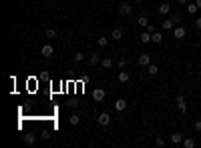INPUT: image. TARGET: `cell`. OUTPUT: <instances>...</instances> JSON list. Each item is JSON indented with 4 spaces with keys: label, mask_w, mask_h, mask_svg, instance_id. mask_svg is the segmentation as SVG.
<instances>
[{
    "label": "cell",
    "mask_w": 201,
    "mask_h": 148,
    "mask_svg": "<svg viewBox=\"0 0 201 148\" xmlns=\"http://www.w3.org/2000/svg\"><path fill=\"white\" fill-rule=\"evenodd\" d=\"M173 24H175V22H173V20H171V18H165L163 22H161V26H163L165 30H171V28H173Z\"/></svg>",
    "instance_id": "cell-19"
},
{
    "label": "cell",
    "mask_w": 201,
    "mask_h": 148,
    "mask_svg": "<svg viewBox=\"0 0 201 148\" xmlns=\"http://www.w3.org/2000/svg\"><path fill=\"white\" fill-rule=\"evenodd\" d=\"M171 20H173L175 24H179V22H181V16H179V14H173V18H171Z\"/></svg>",
    "instance_id": "cell-29"
},
{
    "label": "cell",
    "mask_w": 201,
    "mask_h": 148,
    "mask_svg": "<svg viewBox=\"0 0 201 148\" xmlns=\"http://www.w3.org/2000/svg\"><path fill=\"white\" fill-rule=\"evenodd\" d=\"M117 66H119L121 70H125V68H127V58H121V60L117 62Z\"/></svg>",
    "instance_id": "cell-25"
},
{
    "label": "cell",
    "mask_w": 201,
    "mask_h": 148,
    "mask_svg": "<svg viewBox=\"0 0 201 148\" xmlns=\"http://www.w3.org/2000/svg\"><path fill=\"white\" fill-rule=\"evenodd\" d=\"M46 38H57V30H54V28H48V30H46Z\"/></svg>",
    "instance_id": "cell-26"
},
{
    "label": "cell",
    "mask_w": 201,
    "mask_h": 148,
    "mask_svg": "<svg viewBox=\"0 0 201 148\" xmlns=\"http://www.w3.org/2000/svg\"><path fill=\"white\" fill-rule=\"evenodd\" d=\"M40 52H42V54H44V56H46V58H48V56H53V52H54V48H53V46H50V44H44V46H42V48H40Z\"/></svg>",
    "instance_id": "cell-11"
},
{
    "label": "cell",
    "mask_w": 201,
    "mask_h": 148,
    "mask_svg": "<svg viewBox=\"0 0 201 148\" xmlns=\"http://www.w3.org/2000/svg\"><path fill=\"white\" fill-rule=\"evenodd\" d=\"M97 44H99L101 48H105V46H109V38L107 36H99L97 38Z\"/></svg>",
    "instance_id": "cell-18"
},
{
    "label": "cell",
    "mask_w": 201,
    "mask_h": 148,
    "mask_svg": "<svg viewBox=\"0 0 201 148\" xmlns=\"http://www.w3.org/2000/svg\"><path fill=\"white\" fill-rule=\"evenodd\" d=\"M135 2H143V0H135Z\"/></svg>",
    "instance_id": "cell-35"
},
{
    "label": "cell",
    "mask_w": 201,
    "mask_h": 148,
    "mask_svg": "<svg viewBox=\"0 0 201 148\" xmlns=\"http://www.w3.org/2000/svg\"><path fill=\"white\" fill-rule=\"evenodd\" d=\"M159 12H161V14H169V12H171V6H169L167 2H163V4L159 6Z\"/></svg>",
    "instance_id": "cell-20"
},
{
    "label": "cell",
    "mask_w": 201,
    "mask_h": 148,
    "mask_svg": "<svg viewBox=\"0 0 201 148\" xmlns=\"http://www.w3.org/2000/svg\"><path fill=\"white\" fill-rule=\"evenodd\" d=\"M34 142H36V136H34V134H24V144L32 146Z\"/></svg>",
    "instance_id": "cell-13"
},
{
    "label": "cell",
    "mask_w": 201,
    "mask_h": 148,
    "mask_svg": "<svg viewBox=\"0 0 201 148\" xmlns=\"http://www.w3.org/2000/svg\"><path fill=\"white\" fill-rule=\"evenodd\" d=\"M173 36L177 38V40H181V38H185V28H183V26H177V28H175V30H173Z\"/></svg>",
    "instance_id": "cell-9"
},
{
    "label": "cell",
    "mask_w": 201,
    "mask_h": 148,
    "mask_svg": "<svg viewBox=\"0 0 201 148\" xmlns=\"http://www.w3.org/2000/svg\"><path fill=\"white\" fill-rule=\"evenodd\" d=\"M147 30H149V32H151V34H153V32H155V30H157V28H155V26H153V24H149V26H147Z\"/></svg>",
    "instance_id": "cell-32"
},
{
    "label": "cell",
    "mask_w": 201,
    "mask_h": 148,
    "mask_svg": "<svg viewBox=\"0 0 201 148\" xmlns=\"http://www.w3.org/2000/svg\"><path fill=\"white\" fill-rule=\"evenodd\" d=\"M195 4H197V6H199V10H201V0H195Z\"/></svg>",
    "instance_id": "cell-34"
},
{
    "label": "cell",
    "mask_w": 201,
    "mask_h": 148,
    "mask_svg": "<svg viewBox=\"0 0 201 148\" xmlns=\"http://www.w3.org/2000/svg\"><path fill=\"white\" fill-rule=\"evenodd\" d=\"M101 60H103V58L99 56V54H95V52H93L91 56H89V64H91V66H95V64H101Z\"/></svg>",
    "instance_id": "cell-10"
},
{
    "label": "cell",
    "mask_w": 201,
    "mask_h": 148,
    "mask_svg": "<svg viewBox=\"0 0 201 148\" xmlns=\"http://www.w3.org/2000/svg\"><path fill=\"white\" fill-rule=\"evenodd\" d=\"M117 78H119V82H121V84H127V82H129V80H131V74L127 72V70H121Z\"/></svg>",
    "instance_id": "cell-7"
},
{
    "label": "cell",
    "mask_w": 201,
    "mask_h": 148,
    "mask_svg": "<svg viewBox=\"0 0 201 148\" xmlns=\"http://www.w3.org/2000/svg\"><path fill=\"white\" fill-rule=\"evenodd\" d=\"M175 102H177V110L181 112V114H185V112H187V102H185V98H183L181 94H179L177 98H175Z\"/></svg>",
    "instance_id": "cell-2"
},
{
    "label": "cell",
    "mask_w": 201,
    "mask_h": 148,
    "mask_svg": "<svg viewBox=\"0 0 201 148\" xmlns=\"http://www.w3.org/2000/svg\"><path fill=\"white\" fill-rule=\"evenodd\" d=\"M195 130H197V132H201V120L195 122Z\"/></svg>",
    "instance_id": "cell-31"
},
{
    "label": "cell",
    "mask_w": 201,
    "mask_h": 148,
    "mask_svg": "<svg viewBox=\"0 0 201 148\" xmlns=\"http://www.w3.org/2000/svg\"><path fill=\"white\" fill-rule=\"evenodd\" d=\"M125 108H127V102H125V100H123V98L115 100V110H117V112H123V110H125Z\"/></svg>",
    "instance_id": "cell-8"
},
{
    "label": "cell",
    "mask_w": 201,
    "mask_h": 148,
    "mask_svg": "<svg viewBox=\"0 0 201 148\" xmlns=\"http://www.w3.org/2000/svg\"><path fill=\"white\" fill-rule=\"evenodd\" d=\"M179 4H189V0H179Z\"/></svg>",
    "instance_id": "cell-33"
},
{
    "label": "cell",
    "mask_w": 201,
    "mask_h": 148,
    "mask_svg": "<svg viewBox=\"0 0 201 148\" xmlns=\"http://www.w3.org/2000/svg\"><path fill=\"white\" fill-rule=\"evenodd\" d=\"M68 122H71L72 126H75V124H79V122H80V116H79V114H72V116L68 118Z\"/></svg>",
    "instance_id": "cell-24"
},
{
    "label": "cell",
    "mask_w": 201,
    "mask_h": 148,
    "mask_svg": "<svg viewBox=\"0 0 201 148\" xmlns=\"http://www.w3.org/2000/svg\"><path fill=\"white\" fill-rule=\"evenodd\" d=\"M101 66H103V68H111V66H113V60H111V58H103Z\"/></svg>",
    "instance_id": "cell-23"
},
{
    "label": "cell",
    "mask_w": 201,
    "mask_h": 148,
    "mask_svg": "<svg viewBox=\"0 0 201 148\" xmlns=\"http://www.w3.org/2000/svg\"><path fill=\"white\" fill-rule=\"evenodd\" d=\"M171 144H173V146L183 144V134L181 132H173V134H171Z\"/></svg>",
    "instance_id": "cell-6"
},
{
    "label": "cell",
    "mask_w": 201,
    "mask_h": 148,
    "mask_svg": "<svg viewBox=\"0 0 201 148\" xmlns=\"http://www.w3.org/2000/svg\"><path fill=\"white\" fill-rule=\"evenodd\" d=\"M199 76H201V70H199Z\"/></svg>",
    "instance_id": "cell-36"
},
{
    "label": "cell",
    "mask_w": 201,
    "mask_h": 148,
    "mask_svg": "<svg viewBox=\"0 0 201 148\" xmlns=\"http://www.w3.org/2000/svg\"><path fill=\"white\" fill-rule=\"evenodd\" d=\"M149 64H151V56H149L147 52L141 54V56H139V66H141V68H147Z\"/></svg>",
    "instance_id": "cell-4"
},
{
    "label": "cell",
    "mask_w": 201,
    "mask_h": 148,
    "mask_svg": "<svg viewBox=\"0 0 201 148\" xmlns=\"http://www.w3.org/2000/svg\"><path fill=\"white\" fill-rule=\"evenodd\" d=\"M97 120H99V124H101V126H109V122H111V116H109V112H101Z\"/></svg>",
    "instance_id": "cell-5"
},
{
    "label": "cell",
    "mask_w": 201,
    "mask_h": 148,
    "mask_svg": "<svg viewBox=\"0 0 201 148\" xmlns=\"http://www.w3.org/2000/svg\"><path fill=\"white\" fill-rule=\"evenodd\" d=\"M119 12H121L123 16H131L133 14V6H131L129 2H121L119 4Z\"/></svg>",
    "instance_id": "cell-1"
},
{
    "label": "cell",
    "mask_w": 201,
    "mask_h": 148,
    "mask_svg": "<svg viewBox=\"0 0 201 148\" xmlns=\"http://www.w3.org/2000/svg\"><path fill=\"white\" fill-rule=\"evenodd\" d=\"M195 28L201 30V16H199V18H195Z\"/></svg>",
    "instance_id": "cell-30"
},
{
    "label": "cell",
    "mask_w": 201,
    "mask_h": 148,
    "mask_svg": "<svg viewBox=\"0 0 201 148\" xmlns=\"http://www.w3.org/2000/svg\"><path fill=\"white\" fill-rule=\"evenodd\" d=\"M93 100H95V102H103V100H105V90H103V88H95V90H93Z\"/></svg>",
    "instance_id": "cell-3"
},
{
    "label": "cell",
    "mask_w": 201,
    "mask_h": 148,
    "mask_svg": "<svg viewBox=\"0 0 201 148\" xmlns=\"http://www.w3.org/2000/svg\"><path fill=\"white\" fill-rule=\"evenodd\" d=\"M183 146H185V148H193L195 146V140H193V138H183Z\"/></svg>",
    "instance_id": "cell-21"
},
{
    "label": "cell",
    "mask_w": 201,
    "mask_h": 148,
    "mask_svg": "<svg viewBox=\"0 0 201 148\" xmlns=\"http://www.w3.org/2000/svg\"><path fill=\"white\" fill-rule=\"evenodd\" d=\"M155 144H157V146H159V148H161V146H165V138H161V136H157V140H155Z\"/></svg>",
    "instance_id": "cell-28"
},
{
    "label": "cell",
    "mask_w": 201,
    "mask_h": 148,
    "mask_svg": "<svg viewBox=\"0 0 201 148\" xmlns=\"http://www.w3.org/2000/svg\"><path fill=\"white\" fill-rule=\"evenodd\" d=\"M83 60H85V54L83 52H76L75 54V62H83Z\"/></svg>",
    "instance_id": "cell-27"
},
{
    "label": "cell",
    "mask_w": 201,
    "mask_h": 148,
    "mask_svg": "<svg viewBox=\"0 0 201 148\" xmlns=\"http://www.w3.org/2000/svg\"><path fill=\"white\" fill-rule=\"evenodd\" d=\"M161 40H163V34L155 30V32H153V34H151V42H155V44H159Z\"/></svg>",
    "instance_id": "cell-16"
},
{
    "label": "cell",
    "mask_w": 201,
    "mask_h": 148,
    "mask_svg": "<svg viewBox=\"0 0 201 148\" xmlns=\"http://www.w3.org/2000/svg\"><path fill=\"white\" fill-rule=\"evenodd\" d=\"M111 38H113V40H121L123 38V30L121 28H115V30L111 32Z\"/></svg>",
    "instance_id": "cell-15"
},
{
    "label": "cell",
    "mask_w": 201,
    "mask_h": 148,
    "mask_svg": "<svg viewBox=\"0 0 201 148\" xmlns=\"http://www.w3.org/2000/svg\"><path fill=\"white\" fill-rule=\"evenodd\" d=\"M187 10H189V14H191V16H193V14H197V10H199V6H197V4H195V2H193V4H189V6H187Z\"/></svg>",
    "instance_id": "cell-22"
},
{
    "label": "cell",
    "mask_w": 201,
    "mask_h": 148,
    "mask_svg": "<svg viewBox=\"0 0 201 148\" xmlns=\"http://www.w3.org/2000/svg\"><path fill=\"white\" fill-rule=\"evenodd\" d=\"M157 72H159V66L157 64H149L147 66V74L149 76H157Z\"/></svg>",
    "instance_id": "cell-12"
},
{
    "label": "cell",
    "mask_w": 201,
    "mask_h": 148,
    "mask_svg": "<svg viewBox=\"0 0 201 148\" xmlns=\"http://www.w3.org/2000/svg\"><path fill=\"white\" fill-rule=\"evenodd\" d=\"M141 42H143V44H147V42H151V32H149V30L141 32Z\"/></svg>",
    "instance_id": "cell-17"
},
{
    "label": "cell",
    "mask_w": 201,
    "mask_h": 148,
    "mask_svg": "<svg viewBox=\"0 0 201 148\" xmlns=\"http://www.w3.org/2000/svg\"><path fill=\"white\" fill-rule=\"evenodd\" d=\"M137 22H139V26H143V28H147V26H149V18H147L145 14H141L139 18H137Z\"/></svg>",
    "instance_id": "cell-14"
}]
</instances>
